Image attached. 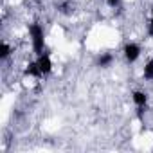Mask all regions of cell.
<instances>
[{"label":"cell","mask_w":153,"mask_h":153,"mask_svg":"<svg viewBox=\"0 0 153 153\" xmlns=\"http://www.w3.org/2000/svg\"><path fill=\"white\" fill-rule=\"evenodd\" d=\"M25 76H31V78H42L36 61H29V63H27V67H25Z\"/></svg>","instance_id":"8"},{"label":"cell","mask_w":153,"mask_h":153,"mask_svg":"<svg viewBox=\"0 0 153 153\" xmlns=\"http://www.w3.org/2000/svg\"><path fill=\"white\" fill-rule=\"evenodd\" d=\"M146 34H148V38H153V13H151L149 20H148V25H146Z\"/></svg>","instance_id":"10"},{"label":"cell","mask_w":153,"mask_h":153,"mask_svg":"<svg viewBox=\"0 0 153 153\" xmlns=\"http://www.w3.org/2000/svg\"><path fill=\"white\" fill-rule=\"evenodd\" d=\"M114 61H115L114 52H101V54L97 56V59H96V65H97L99 68H110V67L114 65Z\"/></svg>","instance_id":"5"},{"label":"cell","mask_w":153,"mask_h":153,"mask_svg":"<svg viewBox=\"0 0 153 153\" xmlns=\"http://www.w3.org/2000/svg\"><path fill=\"white\" fill-rule=\"evenodd\" d=\"M11 52H13V47H11L7 42H2V47H0V59L6 61V59L11 56Z\"/></svg>","instance_id":"9"},{"label":"cell","mask_w":153,"mask_h":153,"mask_svg":"<svg viewBox=\"0 0 153 153\" xmlns=\"http://www.w3.org/2000/svg\"><path fill=\"white\" fill-rule=\"evenodd\" d=\"M142 54V49L137 42H126L124 47H123V56H124V61L128 65H133Z\"/></svg>","instance_id":"3"},{"label":"cell","mask_w":153,"mask_h":153,"mask_svg":"<svg viewBox=\"0 0 153 153\" xmlns=\"http://www.w3.org/2000/svg\"><path fill=\"white\" fill-rule=\"evenodd\" d=\"M106 4L112 9H117V7H121V0H106Z\"/></svg>","instance_id":"11"},{"label":"cell","mask_w":153,"mask_h":153,"mask_svg":"<svg viewBox=\"0 0 153 153\" xmlns=\"http://www.w3.org/2000/svg\"><path fill=\"white\" fill-rule=\"evenodd\" d=\"M36 65L40 68V74H42V78H47V76L52 72V58L47 51H43L42 54H38L36 58Z\"/></svg>","instance_id":"4"},{"label":"cell","mask_w":153,"mask_h":153,"mask_svg":"<svg viewBox=\"0 0 153 153\" xmlns=\"http://www.w3.org/2000/svg\"><path fill=\"white\" fill-rule=\"evenodd\" d=\"M142 79L144 81H153V58H149L142 67Z\"/></svg>","instance_id":"7"},{"label":"cell","mask_w":153,"mask_h":153,"mask_svg":"<svg viewBox=\"0 0 153 153\" xmlns=\"http://www.w3.org/2000/svg\"><path fill=\"white\" fill-rule=\"evenodd\" d=\"M29 38H31V47H33V52L38 56L45 51V31H43V25L38 24V22H33L29 24Z\"/></svg>","instance_id":"1"},{"label":"cell","mask_w":153,"mask_h":153,"mask_svg":"<svg viewBox=\"0 0 153 153\" xmlns=\"http://www.w3.org/2000/svg\"><path fill=\"white\" fill-rule=\"evenodd\" d=\"M148 92L146 90H133L131 92V101H133V105H135V108H137V115H139V119L140 121H144V112H146V108H148Z\"/></svg>","instance_id":"2"},{"label":"cell","mask_w":153,"mask_h":153,"mask_svg":"<svg viewBox=\"0 0 153 153\" xmlns=\"http://www.w3.org/2000/svg\"><path fill=\"white\" fill-rule=\"evenodd\" d=\"M56 11L59 15H70L74 11V4L70 2V0H61V2L56 4Z\"/></svg>","instance_id":"6"}]
</instances>
